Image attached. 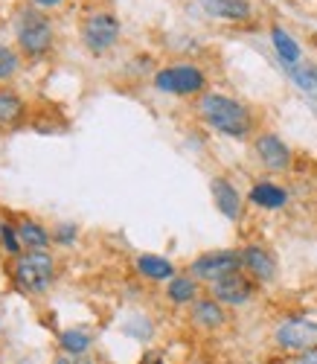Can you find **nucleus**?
Segmentation results:
<instances>
[{
	"label": "nucleus",
	"mask_w": 317,
	"mask_h": 364,
	"mask_svg": "<svg viewBox=\"0 0 317 364\" xmlns=\"http://www.w3.org/2000/svg\"><path fill=\"white\" fill-rule=\"evenodd\" d=\"M247 201L253 207H262V210H279V207L289 204V193H285L279 184H274V181H259V184L250 187Z\"/></svg>",
	"instance_id": "13"
},
{
	"label": "nucleus",
	"mask_w": 317,
	"mask_h": 364,
	"mask_svg": "<svg viewBox=\"0 0 317 364\" xmlns=\"http://www.w3.org/2000/svg\"><path fill=\"white\" fill-rule=\"evenodd\" d=\"M210 190H213V201L218 207V213L225 219H230V222H236L242 216V196H239V190L230 184L227 178H221V175L213 178Z\"/></svg>",
	"instance_id": "11"
},
{
	"label": "nucleus",
	"mask_w": 317,
	"mask_h": 364,
	"mask_svg": "<svg viewBox=\"0 0 317 364\" xmlns=\"http://www.w3.org/2000/svg\"><path fill=\"white\" fill-rule=\"evenodd\" d=\"M274 344L289 353H308L317 350V323L308 318H289L282 321L274 332Z\"/></svg>",
	"instance_id": "6"
},
{
	"label": "nucleus",
	"mask_w": 317,
	"mask_h": 364,
	"mask_svg": "<svg viewBox=\"0 0 317 364\" xmlns=\"http://www.w3.org/2000/svg\"><path fill=\"white\" fill-rule=\"evenodd\" d=\"M198 114H201V119H204V123H207L213 132L225 134V137L242 140V137H247V134L253 132V117H250V111H247L239 100H233V97H227V94H201V100H198Z\"/></svg>",
	"instance_id": "1"
},
{
	"label": "nucleus",
	"mask_w": 317,
	"mask_h": 364,
	"mask_svg": "<svg viewBox=\"0 0 317 364\" xmlns=\"http://www.w3.org/2000/svg\"><path fill=\"white\" fill-rule=\"evenodd\" d=\"M55 364H68V361H65V358H61V361H55Z\"/></svg>",
	"instance_id": "27"
},
{
	"label": "nucleus",
	"mask_w": 317,
	"mask_h": 364,
	"mask_svg": "<svg viewBox=\"0 0 317 364\" xmlns=\"http://www.w3.org/2000/svg\"><path fill=\"white\" fill-rule=\"evenodd\" d=\"M21 68V58L12 47H0V82H9Z\"/></svg>",
	"instance_id": "22"
},
{
	"label": "nucleus",
	"mask_w": 317,
	"mask_h": 364,
	"mask_svg": "<svg viewBox=\"0 0 317 364\" xmlns=\"http://www.w3.org/2000/svg\"><path fill=\"white\" fill-rule=\"evenodd\" d=\"M257 286L245 274V271H233V274L221 277L213 283V297L221 303V306H245V303L253 297Z\"/></svg>",
	"instance_id": "8"
},
{
	"label": "nucleus",
	"mask_w": 317,
	"mask_h": 364,
	"mask_svg": "<svg viewBox=\"0 0 317 364\" xmlns=\"http://www.w3.org/2000/svg\"><path fill=\"white\" fill-rule=\"evenodd\" d=\"M15 36H18V47L29 58H41L53 47L55 29H53V21L41 9H23L15 23Z\"/></svg>",
	"instance_id": "2"
},
{
	"label": "nucleus",
	"mask_w": 317,
	"mask_h": 364,
	"mask_svg": "<svg viewBox=\"0 0 317 364\" xmlns=\"http://www.w3.org/2000/svg\"><path fill=\"white\" fill-rule=\"evenodd\" d=\"M76 236H79V228L70 225V222H61V225H55V230H53V239L58 242V245H65V248L73 245Z\"/></svg>",
	"instance_id": "24"
},
{
	"label": "nucleus",
	"mask_w": 317,
	"mask_h": 364,
	"mask_svg": "<svg viewBox=\"0 0 317 364\" xmlns=\"http://www.w3.org/2000/svg\"><path fill=\"white\" fill-rule=\"evenodd\" d=\"M61 347L70 355H82L90 347V336L82 329H68V332H61Z\"/></svg>",
	"instance_id": "21"
},
{
	"label": "nucleus",
	"mask_w": 317,
	"mask_h": 364,
	"mask_svg": "<svg viewBox=\"0 0 317 364\" xmlns=\"http://www.w3.org/2000/svg\"><path fill=\"white\" fill-rule=\"evenodd\" d=\"M271 41H274V50H276L279 62H282L285 68L300 65V44L289 36V29H282V26H271Z\"/></svg>",
	"instance_id": "18"
},
{
	"label": "nucleus",
	"mask_w": 317,
	"mask_h": 364,
	"mask_svg": "<svg viewBox=\"0 0 317 364\" xmlns=\"http://www.w3.org/2000/svg\"><path fill=\"white\" fill-rule=\"evenodd\" d=\"M225 321H227V312L215 297H198L193 303V323L195 326L218 329V326H225Z\"/></svg>",
	"instance_id": "14"
},
{
	"label": "nucleus",
	"mask_w": 317,
	"mask_h": 364,
	"mask_svg": "<svg viewBox=\"0 0 317 364\" xmlns=\"http://www.w3.org/2000/svg\"><path fill=\"white\" fill-rule=\"evenodd\" d=\"M253 149H257V158L265 169L271 172H282V169H289L291 166V149L282 143V137L265 132L257 137V143H253Z\"/></svg>",
	"instance_id": "9"
},
{
	"label": "nucleus",
	"mask_w": 317,
	"mask_h": 364,
	"mask_svg": "<svg viewBox=\"0 0 317 364\" xmlns=\"http://www.w3.org/2000/svg\"><path fill=\"white\" fill-rule=\"evenodd\" d=\"M79 364H93V361H79Z\"/></svg>",
	"instance_id": "28"
},
{
	"label": "nucleus",
	"mask_w": 317,
	"mask_h": 364,
	"mask_svg": "<svg viewBox=\"0 0 317 364\" xmlns=\"http://www.w3.org/2000/svg\"><path fill=\"white\" fill-rule=\"evenodd\" d=\"M233 271H242V254L239 251H207V254L195 257L193 265H189V274L195 280L210 283V286L221 277L233 274Z\"/></svg>",
	"instance_id": "7"
},
{
	"label": "nucleus",
	"mask_w": 317,
	"mask_h": 364,
	"mask_svg": "<svg viewBox=\"0 0 317 364\" xmlns=\"http://www.w3.org/2000/svg\"><path fill=\"white\" fill-rule=\"evenodd\" d=\"M137 274L154 283H163L175 277V265L166 257H157V254H140L137 257Z\"/></svg>",
	"instance_id": "15"
},
{
	"label": "nucleus",
	"mask_w": 317,
	"mask_h": 364,
	"mask_svg": "<svg viewBox=\"0 0 317 364\" xmlns=\"http://www.w3.org/2000/svg\"><path fill=\"white\" fill-rule=\"evenodd\" d=\"M289 70V76L294 79V85L300 90H306V94L317 97V70L314 68H303V65H294V68H285Z\"/></svg>",
	"instance_id": "20"
},
{
	"label": "nucleus",
	"mask_w": 317,
	"mask_h": 364,
	"mask_svg": "<svg viewBox=\"0 0 317 364\" xmlns=\"http://www.w3.org/2000/svg\"><path fill=\"white\" fill-rule=\"evenodd\" d=\"M297 364H317V350H308V353H303V355L297 358Z\"/></svg>",
	"instance_id": "25"
},
{
	"label": "nucleus",
	"mask_w": 317,
	"mask_h": 364,
	"mask_svg": "<svg viewBox=\"0 0 317 364\" xmlns=\"http://www.w3.org/2000/svg\"><path fill=\"white\" fill-rule=\"evenodd\" d=\"M33 4H36L38 9H53V6H58V4H65V0H33Z\"/></svg>",
	"instance_id": "26"
},
{
	"label": "nucleus",
	"mask_w": 317,
	"mask_h": 364,
	"mask_svg": "<svg viewBox=\"0 0 317 364\" xmlns=\"http://www.w3.org/2000/svg\"><path fill=\"white\" fill-rule=\"evenodd\" d=\"M23 111H26V105H23V100L15 94V90L0 87V126H15V123H21Z\"/></svg>",
	"instance_id": "19"
},
{
	"label": "nucleus",
	"mask_w": 317,
	"mask_h": 364,
	"mask_svg": "<svg viewBox=\"0 0 317 364\" xmlns=\"http://www.w3.org/2000/svg\"><path fill=\"white\" fill-rule=\"evenodd\" d=\"M239 254H242V268L257 283H271L276 277V259L265 245H245Z\"/></svg>",
	"instance_id": "10"
},
{
	"label": "nucleus",
	"mask_w": 317,
	"mask_h": 364,
	"mask_svg": "<svg viewBox=\"0 0 317 364\" xmlns=\"http://www.w3.org/2000/svg\"><path fill=\"white\" fill-rule=\"evenodd\" d=\"M204 85H207V76L195 65H172V68H163L154 73V87L161 90V94H172V97L201 94Z\"/></svg>",
	"instance_id": "5"
},
{
	"label": "nucleus",
	"mask_w": 317,
	"mask_h": 364,
	"mask_svg": "<svg viewBox=\"0 0 317 364\" xmlns=\"http://www.w3.org/2000/svg\"><path fill=\"white\" fill-rule=\"evenodd\" d=\"M0 245L6 248V254L12 257H21V236H18V228H12L9 222H0Z\"/></svg>",
	"instance_id": "23"
},
{
	"label": "nucleus",
	"mask_w": 317,
	"mask_h": 364,
	"mask_svg": "<svg viewBox=\"0 0 317 364\" xmlns=\"http://www.w3.org/2000/svg\"><path fill=\"white\" fill-rule=\"evenodd\" d=\"M15 228H18V236H21V245L26 251H44L50 245V239H53V233L44 225H38L36 219H23Z\"/></svg>",
	"instance_id": "16"
},
{
	"label": "nucleus",
	"mask_w": 317,
	"mask_h": 364,
	"mask_svg": "<svg viewBox=\"0 0 317 364\" xmlns=\"http://www.w3.org/2000/svg\"><path fill=\"white\" fill-rule=\"evenodd\" d=\"M166 297L175 303V306H186V303L198 300V280L193 274H175L166 286Z\"/></svg>",
	"instance_id": "17"
},
{
	"label": "nucleus",
	"mask_w": 317,
	"mask_h": 364,
	"mask_svg": "<svg viewBox=\"0 0 317 364\" xmlns=\"http://www.w3.org/2000/svg\"><path fill=\"white\" fill-rule=\"evenodd\" d=\"M119 18L114 12H90L82 21V44L93 53V55H102L108 53L117 41H119Z\"/></svg>",
	"instance_id": "4"
},
{
	"label": "nucleus",
	"mask_w": 317,
	"mask_h": 364,
	"mask_svg": "<svg viewBox=\"0 0 317 364\" xmlns=\"http://www.w3.org/2000/svg\"><path fill=\"white\" fill-rule=\"evenodd\" d=\"M12 277H15L18 289H23L29 294H41L55 280V259L47 251H26V254L15 257Z\"/></svg>",
	"instance_id": "3"
},
{
	"label": "nucleus",
	"mask_w": 317,
	"mask_h": 364,
	"mask_svg": "<svg viewBox=\"0 0 317 364\" xmlns=\"http://www.w3.org/2000/svg\"><path fill=\"white\" fill-rule=\"evenodd\" d=\"M201 9L218 21H247L253 15L250 0H198Z\"/></svg>",
	"instance_id": "12"
}]
</instances>
